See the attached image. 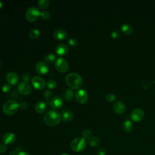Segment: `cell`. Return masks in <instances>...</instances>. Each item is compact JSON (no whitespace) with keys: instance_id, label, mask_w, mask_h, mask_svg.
<instances>
[{"instance_id":"cell-36","label":"cell","mask_w":155,"mask_h":155,"mask_svg":"<svg viewBox=\"0 0 155 155\" xmlns=\"http://www.w3.org/2000/svg\"><path fill=\"white\" fill-rule=\"evenodd\" d=\"M119 35H120L119 32L118 30H116V29L113 30V31L111 32V37H112V38L114 39H118V38L119 37Z\"/></svg>"},{"instance_id":"cell-25","label":"cell","mask_w":155,"mask_h":155,"mask_svg":"<svg viewBox=\"0 0 155 155\" xmlns=\"http://www.w3.org/2000/svg\"><path fill=\"white\" fill-rule=\"evenodd\" d=\"M29 35L30 38H32V39H37L40 35V31L38 29H37V28L32 29L29 32Z\"/></svg>"},{"instance_id":"cell-42","label":"cell","mask_w":155,"mask_h":155,"mask_svg":"<svg viewBox=\"0 0 155 155\" xmlns=\"http://www.w3.org/2000/svg\"><path fill=\"white\" fill-rule=\"evenodd\" d=\"M2 6H3V3L2 1L0 0V9H1L2 7Z\"/></svg>"},{"instance_id":"cell-39","label":"cell","mask_w":155,"mask_h":155,"mask_svg":"<svg viewBox=\"0 0 155 155\" xmlns=\"http://www.w3.org/2000/svg\"><path fill=\"white\" fill-rule=\"evenodd\" d=\"M7 150V147L5 144L0 145V153H4Z\"/></svg>"},{"instance_id":"cell-34","label":"cell","mask_w":155,"mask_h":155,"mask_svg":"<svg viewBox=\"0 0 155 155\" xmlns=\"http://www.w3.org/2000/svg\"><path fill=\"white\" fill-rule=\"evenodd\" d=\"M68 43L69 44L72 46V47H75L78 45V40L74 38H71L70 39H69L68 40Z\"/></svg>"},{"instance_id":"cell-22","label":"cell","mask_w":155,"mask_h":155,"mask_svg":"<svg viewBox=\"0 0 155 155\" xmlns=\"http://www.w3.org/2000/svg\"><path fill=\"white\" fill-rule=\"evenodd\" d=\"M88 143L91 147H96L100 145L101 141L96 136H92L88 139Z\"/></svg>"},{"instance_id":"cell-13","label":"cell","mask_w":155,"mask_h":155,"mask_svg":"<svg viewBox=\"0 0 155 155\" xmlns=\"http://www.w3.org/2000/svg\"><path fill=\"white\" fill-rule=\"evenodd\" d=\"M6 81L10 85H16L18 81V75L14 72H9L6 75Z\"/></svg>"},{"instance_id":"cell-35","label":"cell","mask_w":155,"mask_h":155,"mask_svg":"<svg viewBox=\"0 0 155 155\" xmlns=\"http://www.w3.org/2000/svg\"><path fill=\"white\" fill-rule=\"evenodd\" d=\"M106 153H107V150L104 147H99L97 150L98 155H106Z\"/></svg>"},{"instance_id":"cell-6","label":"cell","mask_w":155,"mask_h":155,"mask_svg":"<svg viewBox=\"0 0 155 155\" xmlns=\"http://www.w3.org/2000/svg\"><path fill=\"white\" fill-rule=\"evenodd\" d=\"M55 67L56 69L61 73L66 72L69 69L67 61L63 58H58L55 61Z\"/></svg>"},{"instance_id":"cell-21","label":"cell","mask_w":155,"mask_h":155,"mask_svg":"<svg viewBox=\"0 0 155 155\" xmlns=\"http://www.w3.org/2000/svg\"><path fill=\"white\" fill-rule=\"evenodd\" d=\"M121 29L122 33L126 35H130L133 32V28L130 24L124 23L121 26Z\"/></svg>"},{"instance_id":"cell-7","label":"cell","mask_w":155,"mask_h":155,"mask_svg":"<svg viewBox=\"0 0 155 155\" xmlns=\"http://www.w3.org/2000/svg\"><path fill=\"white\" fill-rule=\"evenodd\" d=\"M31 83L32 86L37 90H42L45 86V81L42 78L39 76H34L32 78Z\"/></svg>"},{"instance_id":"cell-37","label":"cell","mask_w":155,"mask_h":155,"mask_svg":"<svg viewBox=\"0 0 155 155\" xmlns=\"http://www.w3.org/2000/svg\"><path fill=\"white\" fill-rule=\"evenodd\" d=\"M19 108L21 110H25L28 108V104L25 101H22L19 104Z\"/></svg>"},{"instance_id":"cell-16","label":"cell","mask_w":155,"mask_h":155,"mask_svg":"<svg viewBox=\"0 0 155 155\" xmlns=\"http://www.w3.org/2000/svg\"><path fill=\"white\" fill-rule=\"evenodd\" d=\"M69 47L65 44H60L58 45L55 48L56 53L60 56H64L66 55L69 51Z\"/></svg>"},{"instance_id":"cell-32","label":"cell","mask_w":155,"mask_h":155,"mask_svg":"<svg viewBox=\"0 0 155 155\" xmlns=\"http://www.w3.org/2000/svg\"><path fill=\"white\" fill-rule=\"evenodd\" d=\"M116 96L112 93H108L106 96V99L107 100V101H108L109 102H113L114 101H115L116 99Z\"/></svg>"},{"instance_id":"cell-30","label":"cell","mask_w":155,"mask_h":155,"mask_svg":"<svg viewBox=\"0 0 155 155\" xmlns=\"http://www.w3.org/2000/svg\"><path fill=\"white\" fill-rule=\"evenodd\" d=\"M43 96H44V98L45 100L47 101H49L50 99H51L52 98H51V97H52L53 96V94H52V92H51V90H46L43 93Z\"/></svg>"},{"instance_id":"cell-9","label":"cell","mask_w":155,"mask_h":155,"mask_svg":"<svg viewBox=\"0 0 155 155\" xmlns=\"http://www.w3.org/2000/svg\"><path fill=\"white\" fill-rule=\"evenodd\" d=\"M144 112L140 108L134 109L130 114V118L135 122H140L144 118Z\"/></svg>"},{"instance_id":"cell-1","label":"cell","mask_w":155,"mask_h":155,"mask_svg":"<svg viewBox=\"0 0 155 155\" xmlns=\"http://www.w3.org/2000/svg\"><path fill=\"white\" fill-rule=\"evenodd\" d=\"M61 118V115L58 112L50 110L44 115V122L48 126L54 127L60 124Z\"/></svg>"},{"instance_id":"cell-14","label":"cell","mask_w":155,"mask_h":155,"mask_svg":"<svg viewBox=\"0 0 155 155\" xmlns=\"http://www.w3.org/2000/svg\"><path fill=\"white\" fill-rule=\"evenodd\" d=\"M113 111L117 114H122L125 112L126 110V106L122 101H118L114 103L113 106Z\"/></svg>"},{"instance_id":"cell-8","label":"cell","mask_w":155,"mask_h":155,"mask_svg":"<svg viewBox=\"0 0 155 155\" xmlns=\"http://www.w3.org/2000/svg\"><path fill=\"white\" fill-rule=\"evenodd\" d=\"M75 98L80 104H85L88 101V94L84 89H79L75 93Z\"/></svg>"},{"instance_id":"cell-44","label":"cell","mask_w":155,"mask_h":155,"mask_svg":"<svg viewBox=\"0 0 155 155\" xmlns=\"http://www.w3.org/2000/svg\"><path fill=\"white\" fill-rule=\"evenodd\" d=\"M1 61H0V67H1Z\"/></svg>"},{"instance_id":"cell-12","label":"cell","mask_w":155,"mask_h":155,"mask_svg":"<svg viewBox=\"0 0 155 155\" xmlns=\"http://www.w3.org/2000/svg\"><path fill=\"white\" fill-rule=\"evenodd\" d=\"M37 72L40 75H45L48 72V66L45 61H38L35 66Z\"/></svg>"},{"instance_id":"cell-43","label":"cell","mask_w":155,"mask_h":155,"mask_svg":"<svg viewBox=\"0 0 155 155\" xmlns=\"http://www.w3.org/2000/svg\"><path fill=\"white\" fill-rule=\"evenodd\" d=\"M61 155H70V154H67V153H64V154H62Z\"/></svg>"},{"instance_id":"cell-20","label":"cell","mask_w":155,"mask_h":155,"mask_svg":"<svg viewBox=\"0 0 155 155\" xmlns=\"http://www.w3.org/2000/svg\"><path fill=\"white\" fill-rule=\"evenodd\" d=\"M74 117V113L71 110H63L61 118L64 122H70Z\"/></svg>"},{"instance_id":"cell-24","label":"cell","mask_w":155,"mask_h":155,"mask_svg":"<svg viewBox=\"0 0 155 155\" xmlns=\"http://www.w3.org/2000/svg\"><path fill=\"white\" fill-rule=\"evenodd\" d=\"M57 60V57L54 54H48L46 55L44 57V60L45 63L51 64L55 62Z\"/></svg>"},{"instance_id":"cell-4","label":"cell","mask_w":155,"mask_h":155,"mask_svg":"<svg viewBox=\"0 0 155 155\" xmlns=\"http://www.w3.org/2000/svg\"><path fill=\"white\" fill-rule=\"evenodd\" d=\"M87 147L86 139L83 137L75 138L70 143V147L73 151L79 153L84 151Z\"/></svg>"},{"instance_id":"cell-28","label":"cell","mask_w":155,"mask_h":155,"mask_svg":"<svg viewBox=\"0 0 155 155\" xmlns=\"http://www.w3.org/2000/svg\"><path fill=\"white\" fill-rule=\"evenodd\" d=\"M47 86L50 89H54L57 86V83L54 80H49L47 82Z\"/></svg>"},{"instance_id":"cell-17","label":"cell","mask_w":155,"mask_h":155,"mask_svg":"<svg viewBox=\"0 0 155 155\" xmlns=\"http://www.w3.org/2000/svg\"><path fill=\"white\" fill-rule=\"evenodd\" d=\"M67 37V33L66 31L61 29H57L54 32V37L58 40H63Z\"/></svg>"},{"instance_id":"cell-27","label":"cell","mask_w":155,"mask_h":155,"mask_svg":"<svg viewBox=\"0 0 155 155\" xmlns=\"http://www.w3.org/2000/svg\"><path fill=\"white\" fill-rule=\"evenodd\" d=\"M152 85V82L148 80H143L140 84V87L142 89H147Z\"/></svg>"},{"instance_id":"cell-10","label":"cell","mask_w":155,"mask_h":155,"mask_svg":"<svg viewBox=\"0 0 155 155\" xmlns=\"http://www.w3.org/2000/svg\"><path fill=\"white\" fill-rule=\"evenodd\" d=\"M18 91L24 95H29L32 92V87L28 83L22 81L18 85Z\"/></svg>"},{"instance_id":"cell-3","label":"cell","mask_w":155,"mask_h":155,"mask_svg":"<svg viewBox=\"0 0 155 155\" xmlns=\"http://www.w3.org/2000/svg\"><path fill=\"white\" fill-rule=\"evenodd\" d=\"M19 109V104L17 101L10 99L6 101L3 106V112L7 115H13L16 113Z\"/></svg>"},{"instance_id":"cell-29","label":"cell","mask_w":155,"mask_h":155,"mask_svg":"<svg viewBox=\"0 0 155 155\" xmlns=\"http://www.w3.org/2000/svg\"><path fill=\"white\" fill-rule=\"evenodd\" d=\"M51 16L50 13L47 10L42 11L40 13V17L44 20H48Z\"/></svg>"},{"instance_id":"cell-31","label":"cell","mask_w":155,"mask_h":155,"mask_svg":"<svg viewBox=\"0 0 155 155\" xmlns=\"http://www.w3.org/2000/svg\"><path fill=\"white\" fill-rule=\"evenodd\" d=\"M92 133L91 130H89V129H85V130H83V132L82 133L83 138H84L85 139H89V138H90L92 137Z\"/></svg>"},{"instance_id":"cell-2","label":"cell","mask_w":155,"mask_h":155,"mask_svg":"<svg viewBox=\"0 0 155 155\" xmlns=\"http://www.w3.org/2000/svg\"><path fill=\"white\" fill-rule=\"evenodd\" d=\"M65 80L67 84L73 89H79L83 83L82 78L80 75L74 72L69 73L66 76Z\"/></svg>"},{"instance_id":"cell-45","label":"cell","mask_w":155,"mask_h":155,"mask_svg":"<svg viewBox=\"0 0 155 155\" xmlns=\"http://www.w3.org/2000/svg\"><path fill=\"white\" fill-rule=\"evenodd\" d=\"M0 141H1V138H0Z\"/></svg>"},{"instance_id":"cell-40","label":"cell","mask_w":155,"mask_h":155,"mask_svg":"<svg viewBox=\"0 0 155 155\" xmlns=\"http://www.w3.org/2000/svg\"><path fill=\"white\" fill-rule=\"evenodd\" d=\"M16 155H30V154L25 151H21V152L18 153Z\"/></svg>"},{"instance_id":"cell-19","label":"cell","mask_w":155,"mask_h":155,"mask_svg":"<svg viewBox=\"0 0 155 155\" xmlns=\"http://www.w3.org/2000/svg\"><path fill=\"white\" fill-rule=\"evenodd\" d=\"M133 125L131 121L125 120L123 122L122 124V130L126 133H130L133 130Z\"/></svg>"},{"instance_id":"cell-15","label":"cell","mask_w":155,"mask_h":155,"mask_svg":"<svg viewBox=\"0 0 155 155\" xmlns=\"http://www.w3.org/2000/svg\"><path fill=\"white\" fill-rule=\"evenodd\" d=\"M16 139V136L13 133L10 132L5 133L3 137V141L5 145H12L15 143Z\"/></svg>"},{"instance_id":"cell-5","label":"cell","mask_w":155,"mask_h":155,"mask_svg":"<svg viewBox=\"0 0 155 155\" xmlns=\"http://www.w3.org/2000/svg\"><path fill=\"white\" fill-rule=\"evenodd\" d=\"M40 12L36 7H31L25 12V18L30 22H34L38 19L40 16Z\"/></svg>"},{"instance_id":"cell-11","label":"cell","mask_w":155,"mask_h":155,"mask_svg":"<svg viewBox=\"0 0 155 155\" xmlns=\"http://www.w3.org/2000/svg\"><path fill=\"white\" fill-rule=\"evenodd\" d=\"M63 104L64 99L61 96H55L50 100V106L53 109H59L62 107Z\"/></svg>"},{"instance_id":"cell-38","label":"cell","mask_w":155,"mask_h":155,"mask_svg":"<svg viewBox=\"0 0 155 155\" xmlns=\"http://www.w3.org/2000/svg\"><path fill=\"white\" fill-rule=\"evenodd\" d=\"M22 78L23 81L28 83L30 80V75L28 73H24L22 75Z\"/></svg>"},{"instance_id":"cell-41","label":"cell","mask_w":155,"mask_h":155,"mask_svg":"<svg viewBox=\"0 0 155 155\" xmlns=\"http://www.w3.org/2000/svg\"><path fill=\"white\" fill-rule=\"evenodd\" d=\"M17 153H16L15 151H11L10 153V155H16Z\"/></svg>"},{"instance_id":"cell-26","label":"cell","mask_w":155,"mask_h":155,"mask_svg":"<svg viewBox=\"0 0 155 155\" xmlns=\"http://www.w3.org/2000/svg\"><path fill=\"white\" fill-rule=\"evenodd\" d=\"M37 4L38 7L41 9H44L48 6L50 4V1L48 0H39V1L37 2Z\"/></svg>"},{"instance_id":"cell-23","label":"cell","mask_w":155,"mask_h":155,"mask_svg":"<svg viewBox=\"0 0 155 155\" xmlns=\"http://www.w3.org/2000/svg\"><path fill=\"white\" fill-rule=\"evenodd\" d=\"M75 96V93L72 89H66L63 93V96L64 99L67 101H70Z\"/></svg>"},{"instance_id":"cell-33","label":"cell","mask_w":155,"mask_h":155,"mask_svg":"<svg viewBox=\"0 0 155 155\" xmlns=\"http://www.w3.org/2000/svg\"><path fill=\"white\" fill-rule=\"evenodd\" d=\"M1 89H2V91L4 93H9V92H10L11 87H10L9 84H4L3 85Z\"/></svg>"},{"instance_id":"cell-18","label":"cell","mask_w":155,"mask_h":155,"mask_svg":"<svg viewBox=\"0 0 155 155\" xmlns=\"http://www.w3.org/2000/svg\"><path fill=\"white\" fill-rule=\"evenodd\" d=\"M47 109V105L44 101H40L38 102L35 104V109L36 112L38 113H44Z\"/></svg>"}]
</instances>
